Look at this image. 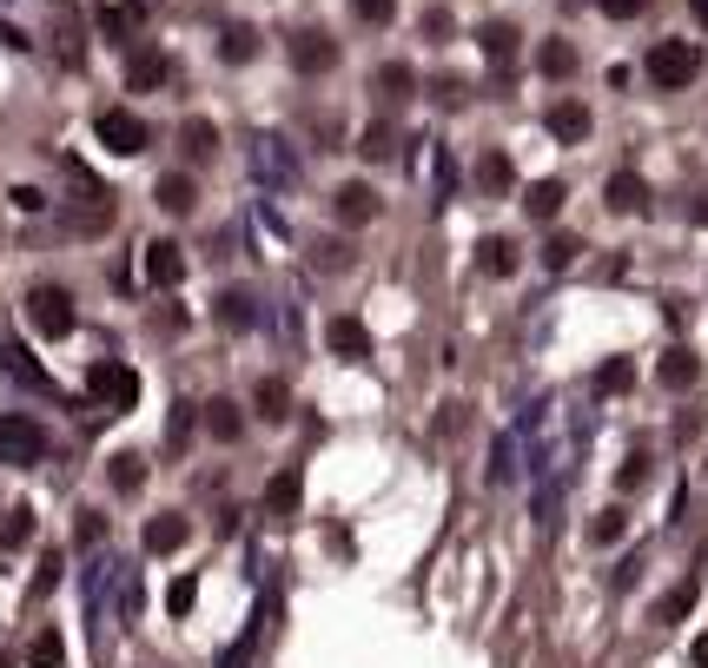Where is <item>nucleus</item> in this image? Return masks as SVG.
Here are the masks:
<instances>
[{
    "instance_id": "26",
    "label": "nucleus",
    "mask_w": 708,
    "mask_h": 668,
    "mask_svg": "<svg viewBox=\"0 0 708 668\" xmlns=\"http://www.w3.org/2000/svg\"><path fill=\"white\" fill-rule=\"evenodd\" d=\"M106 484H113L119 497H133V490H146V457H139V450H119V457L106 464Z\"/></svg>"
},
{
    "instance_id": "21",
    "label": "nucleus",
    "mask_w": 708,
    "mask_h": 668,
    "mask_svg": "<svg viewBox=\"0 0 708 668\" xmlns=\"http://www.w3.org/2000/svg\"><path fill=\"white\" fill-rule=\"evenodd\" d=\"M252 411H258L265 424H285V417H292V384H285V378H258Z\"/></svg>"
},
{
    "instance_id": "38",
    "label": "nucleus",
    "mask_w": 708,
    "mask_h": 668,
    "mask_svg": "<svg viewBox=\"0 0 708 668\" xmlns=\"http://www.w3.org/2000/svg\"><path fill=\"white\" fill-rule=\"evenodd\" d=\"M577 252H583V245H577L570 232H557V238L543 245V272H570V265H577Z\"/></svg>"
},
{
    "instance_id": "36",
    "label": "nucleus",
    "mask_w": 708,
    "mask_h": 668,
    "mask_svg": "<svg viewBox=\"0 0 708 668\" xmlns=\"http://www.w3.org/2000/svg\"><path fill=\"white\" fill-rule=\"evenodd\" d=\"M689 609H696V583H676V590L656 603V623H683Z\"/></svg>"
},
{
    "instance_id": "8",
    "label": "nucleus",
    "mask_w": 708,
    "mask_h": 668,
    "mask_svg": "<svg viewBox=\"0 0 708 668\" xmlns=\"http://www.w3.org/2000/svg\"><path fill=\"white\" fill-rule=\"evenodd\" d=\"M172 79V53L166 46H133L126 53V93H159Z\"/></svg>"
},
{
    "instance_id": "32",
    "label": "nucleus",
    "mask_w": 708,
    "mask_h": 668,
    "mask_svg": "<svg viewBox=\"0 0 708 668\" xmlns=\"http://www.w3.org/2000/svg\"><path fill=\"white\" fill-rule=\"evenodd\" d=\"M252 53H258V33H252V26H225V33H219V60H225V66H245Z\"/></svg>"
},
{
    "instance_id": "13",
    "label": "nucleus",
    "mask_w": 708,
    "mask_h": 668,
    "mask_svg": "<svg viewBox=\"0 0 708 668\" xmlns=\"http://www.w3.org/2000/svg\"><path fill=\"white\" fill-rule=\"evenodd\" d=\"M331 212H338L345 225H371V219H378V192H371L364 179H351V185L331 192Z\"/></svg>"
},
{
    "instance_id": "12",
    "label": "nucleus",
    "mask_w": 708,
    "mask_h": 668,
    "mask_svg": "<svg viewBox=\"0 0 708 668\" xmlns=\"http://www.w3.org/2000/svg\"><path fill=\"white\" fill-rule=\"evenodd\" d=\"M543 126H550V139H563V146H583V139H590V106H577V99H557V106L543 113Z\"/></svg>"
},
{
    "instance_id": "52",
    "label": "nucleus",
    "mask_w": 708,
    "mask_h": 668,
    "mask_svg": "<svg viewBox=\"0 0 708 668\" xmlns=\"http://www.w3.org/2000/svg\"><path fill=\"white\" fill-rule=\"evenodd\" d=\"M689 7H696V20H702V26H708V0H689Z\"/></svg>"
},
{
    "instance_id": "44",
    "label": "nucleus",
    "mask_w": 708,
    "mask_h": 668,
    "mask_svg": "<svg viewBox=\"0 0 708 668\" xmlns=\"http://www.w3.org/2000/svg\"><path fill=\"white\" fill-rule=\"evenodd\" d=\"M616 484H623V490H643V484H649V457H630V464L616 470Z\"/></svg>"
},
{
    "instance_id": "3",
    "label": "nucleus",
    "mask_w": 708,
    "mask_h": 668,
    "mask_svg": "<svg viewBox=\"0 0 708 668\" xmlns=\"http://www.w3.org/2000/svg\"><path fill=\"white\" fill-rule=\"evenodd\" d=\"M643 73H649L663 93H683V86L702 73V53H696L689 40H656V46H649V60H643Z\"/></svg>"
},
{
    "instance_id": "4",
    "label": "nucleus",
    "mask_w": 708,
    "mask_h": 668,
    "mask_svg": "<svg viewBox=\"0 0 708 668\" xmlns=\"http://www.w3.org/2000/svg\"><path fill=\"white\" fill-rule=\"evenodd\" d=\"M86 397H93L99 411H133V404H139V371L119 364V358H99V364L86 371Z\"/></svg>"
},
{
    "instance_id": "2",
    "label": "nucleus",
    "mask_w": 708,
    "mask_h": 668,
    "mask_svg": "<svg viewBox=\"0 0 708 668\" xmlns=\"http://www.w3.org/2000/svg\"><path fill=\"white\" fill-rule=\"evenodd\" d=\"M27 325L40 331V338H73V325H80V311H73V291L66 285H33L27 291Z\"/></svg>"
},
{
    "instance_id": "20",
    "label": "nucleus",
    "mask_w": 708,
    "mask_h": 668,
    "mask_svg": "<svg viewBox=\"0 0 708 668\" xmlns=\"http://www.w3.org/2000/svg\"><path fill=\"white\" fill-rule=\"evenodd\" d=\"M0 371H7L13 384H27V391H40V397H53V378H46V371H40V364H33V358H27L20 344H7V351H0Z\"/></svg>"
},
{
    "instance_id": "45",
    "label": "nucleus",
    "mask_w": 708,
    "mask_h": 668,
    "mask_svg": "<svg viewBox=\"0 0 708 668\" xmlns=\"http://www.w3.org/2000/svg\"><path fill=\"white\" fill-rule=\"evenodd\" d=\"M391 13H398V0H358V20H364V26H384Z\"/></svg>"
},
{
    "instance_id": "35",
    "label": "nucleus",
    "mask_w": 708,
    "mask_h": 668,
    "mask_svg": "<svg viewBox=\"0 0 708 668\" xmlns=\"http://www.w3.org/2000/svg\"><path fill=\"white\" fill-rule=\"evenodd\" d=\"M358 152H364V159H378V166H384V159H398V132H391L384 119H378V126H364V139H358Z\"/></svg>"
},
{
    "instance_id": "41",
    "label": "nucleus",
    "mask_w": 708,
    "mask_h": 668,
    "mask_svg": "<svg viewBox=\"0 0 708 668\" xmlns=\"http://www.w3.org/2000/svg\"><path fill=\"white\" fill-rule=\"evenodd\" d=\"M27 537H33V510L20 503V510H7V523H0V543H7V550H20Z\"/></svg>"
},
{
    "instance_id": "46",
    "label": "nucleus",
    "mask_w": 708,
    "mask_h": 668,
    "mask_svg": "<svg viewBox=\"0 0 708 668\" xmlns=\"http://www.w3.org/2000/svg\"><path fill=\"white\" fill-rule=\"evenodd\" d=\"M431 93H437V106H464V79H451V73H444Z\"/></svg>"
},
{
    "instance_id": "27",
    "label": "nucleus",
    "mask_w": 708,
    "mask_h": 668,
    "mask_svg": "<svg viewBox=\"0 0 708 668\" xmlns=\"http://www.w3.org/2000/svg\"><path fill=\"white\" fill-rule=\"evenodd\" d=\"M411 93H418V73H411L404 60H384V66H378V99H398V106H404Z\"/></svg>"
},
{
    "instance_id": "10",
    "label": "nucleus",
    "mask_w": 708,
    "mask_h": 668,
    "mask_svg": "<svg viewBox=\"0 0 708 668\" xmlns=\"http://www.w3.org/2000/svg\"><path fill=\"white\" fill-rule=\"evenodd\" d=\"M517 40H524V33H517L510 20H484V26H477V46H484V60H490L497 73L517 66Z\"/></svg>"
},
{
    "instance_id": "22",
    "label": "nucleus",
    "mask_w": 708,
    "mask_h": 668,
    "mask_svg": "<svg viewBox=\"0 0 708 668\" xmlns=\"http://www.w3.org/2000/svg\"><path fill=\"white\" fill-rule=\"evenodd\" d=\"M656 378H663L669 391H689V384L702 378V364H696V351H689V344H676V351H663V364H656Z\"/></svg>"
},
{
    "instance_id": "18",
    "label": "nucleus",
    "mask_w": 708,
    "mask_h": 668,
    "mask_svg": "<svg viewBox=\"0 0 708 668\" xmlns=\"http://www.w3.org/2000/svg\"><path fill=\"white\" fill-rule=\"evenodd\" d=\"M179 146H186L192 166H212V159H219V126H212V119H186V126H179Z\"/></svg>"
},
{
    "instance_id": "24",
    "label": "nucleus",
    "mask_w": 708,
    "mask_h": 668,
    "mask_svg": "<svg viewBox=\"0 0 708 668\" xmlns=\"http://www.w3.org/2000/svg\"><path fill=\"white\" fill-rule=\"evenodd\" d=\"M510 185H517V166H510L504 152H484V159H477V192H490V199H504Z\"/></svg>"
},
{
    "instance_id": "25",
    "label": "nucleus",
    "mask_w": 708,
    "mask_h": 668,
    "mask_svg": "<svg viewBox=\"0 0 708 668\" xmlns=\"http://www.w3.org/2000/svg\"><path fill=\"white\" fill-rule=\"evenodd\" d=\"M219 325L225 331H252L258 325V298L252 291H219Z\"/></svg>"
},
{
    "instance_id": "48",
    "label": "nucleus",
    "mask_w": 708,
    "mask_h": 668,
    "mask_svg": "<svg viewBox=\"0 0 708 668\" xmlns=\"http://www.w3.org/2000/svg\"><path fill=\"white\" fill-rule=\"evenodd\" d=\"M596 7H603V13H610V20H636V13H643V7H649V0H596Z\"/></svg>"
},
{
    "instance_id": "31",
    "label": "nucleus",
    "mask_w": 708,
    "mask_h": 668,
    "mask_svg": "<svg viewBox=\"0 0 708 668\" xmlns=\"http://www.w3.org/2000/svg\"><path fill=\"white\" fill-rule=\"evenodd\" d=\"M146 550H152V556L186 550V517H152V523H146Z\"/></svg>"
},
{
    "instance_id": "14",
    "label": "nucleus",
    "mask_w": 708,
    "mask_h": 668,
    "mask_svg": "<svg viewBox=\"0 0 708 668\" xmlns=\"http://www.w3.org/2000/svg\"><path fill=\"white\" fill-rule=\"evenodd\" d=\"M146 278H152L159 291H172V285L186 278V252H179L172 238H152V245H146Z\"/></svg>"
},
{
    "instance_id": "16",
    "label": "nucleus",
    "mask_w": 708,
    "mask_h": 668,
    "mask_svg": "<svg viewBox=\"0 0 708 668\" xmlns=\"http://www.w3.org/2000/svg\"><path fill=\"white\" fill-rule=\"evenodd\" d=\"M139 26H146V7H139V0H113V7H99V33H106V40L133 46Z\"/></svg>"
},
{
    "instance_id": "50",
    "label": "nucleus",
    "mask_w": 708,
    "mask_h": 668,
    "mask_svg": "<svg viewBox=\"0 0 708 668\" xmlns=\"http://www.w3.org/2000/svg\"><path fill=\"white\" fill-rule=\"evenodd\" d=\"M689 219H696V225H708V192L696 199V205H689Z\"/></svg>"
},
{
    "instance_id": "28",
    "label": "nucleus",
    "mask_w": 708,
    "mask_h": 668,
    "mask_svg": "<svg viewBox=\"0 0 708 668\" xmlns=\"http://www.w3.org/2000/svg\"><path fill=\"white\" fill-rule=\"evenodd\" d=\"M152 199H159V212H172V219H179V212H192V199H199V192H192V179H186V172H166V179L152 185Z\"/></svg>"
},
{
    "instance_id": "40",
    "label": "nucleus",
    "mask_w": 708,
    "mask_h": 668,
    "mask_svg": "<svg viewBox=\"0 0 708 668\" xmlns=\"http://www.w3.org/2000/svg\"><path fill=\"white\" fill-rule=\"evenodd\" d=\"M517 477V437H497V450H490V484H510Z\"/></svg>"
},
{
    "instance_id": "51",
    "label": "nucleus",
    "mask_w": 708,
    "mask_h": 668,
    "mask_svg": "<svg viewBox=\"0 0 708 668\" xmlns=\"http://www.w3.org/2000/svg\"><path fill=\"white\" fill-rule=\"evenodd\" d=\"M696 668H708V629L696 636Z\"/></svg>"
},
{
    "instance_id": "1",
    "label": "nucleus",
    "mask_w": 708,
    "mask_h": 668,
    "mask_svg": "<svg viewBox=\"0 0 708 668\" xmlns=\"http://www.w3.org/2000/svg\"><path fill=\"white\" fill-rule=\"evenodd\" d=\"M66 185H73V205H66V232H80V238H99V232H113V219H119V205H113V192L80 166V159H66Z\"/></svg>"
},
{
    "instance_id": "15",
    "label": "nucleus",
    "mask_w": 708,
    "mask_h": 668,
    "mask_svg": "<svg viewBox=\"0 0 708 668\" xmlns=\"http://www.w3.org/2000/svg\"><path fill=\"white\" fill-rule=\"evenodd\" d=\"M53 60L60 66H80L86 46H80V20H73V0H53Z\"/></svg>"
},
{
    "instance_id": "29",
    "label": "nucleus",
    "mask_w": 708,
    "mask_h": 668,
    "mask_svg": "<svg viewBox=\"0 0 708 668\" xmlns=\"http://www.w3.org/2000/svg\"><path fill=\"white\" fill-rule=\"evenodd\" d=\"M563 199H570V192H563V179H537V185L524 192V212H530V219H557V212H563Z\"/></svg>"
},
{
    "instance_id": "5",
    "label": "nucleus",
    "mask_w": 708,
    "mask_h": 668,
    "mask_svg": "<svg viewBox=\"0 0 708 668\" xmlns=\"http://www.w3.org/2000/svg\"><path fill=\"white\" fill-rule=\"evenodd\" d=\"M46 457V431L27 417V411H0V464L7 470H27Z\"/></svg>"
},
{
    "instance_id": "34",
    "label": "nucleus",
    "mask_w": 708,
    "mask_h": 668,
    "mask_svg": "<svg viewBox=\"0 0 708 668\" xmlns=\"http://www.w3.org/2000/svg\"><path fill=\"white\" fill-rule=\"evenodd\" d=\"M477 265H484L490 278H510V272H517V245H510V238H484V245H477Z\"/></svg>"
},
{
    "instance_id": "49",
    "label": "nucleus",
    "mask_w": 708,
    "mask_h": 668,
    "mask_svg": "<svg viewBox=\"0 0 708 668\" xmlns=\"http://www.w3.org/2000/svg\"><path fill=\"white\" fill-rule=\"evenodd\" d=\"M13 205H20V212H40V205H46V199H40V192H33V185H13Z\"/></svg>"
},
{
    "instance_id": "17",
    "label": "nucleus",
    "mask_w": 708,
    "mask_h": 668,
    "mask_svg": "<svg viewBox=\"0 0 708 668\" xmlns=\"http://www.w3.org/2000/svg\"><path fill=\"white\" fill-rule=\"evenodd\" d=\"M199 424H205V437H212V444H239V431H245V411H239L232 397H212Z\"/></svg>"
},
{
    "instance_id": "53",
    "label": "nucleus",
    "mask_w": 708,
    "mask_h": 668,
    "mask_svg": "<svg viewBox=\"0 0 708 668\" xmlns=\"http://www.w3.org/2000/svg\"><path fill=\"white\" fill-rule=\"evenodd\" d=\"M0 668H13V656H0Z\"/></svg>"
},
{
    "instance_id": "37",
    "label": "nucleus",
    "mask_w": 708,
    "mask_h": 668,
    "mask_svg": "<svg viewBox=\"0 0 708 668\" xmlns=\"http://www.w3.org/2000/svg\"><path fill=\"white\" fill-rule=\"evenodd\" d=\"M60 662H66V643H60V629H40V643H33L27 668H60Z\"/></svg>"
},
{
    "instance_id": "42",
    "label": "nucleus",
    "mask_w": 708,
    "mask_h": 668,
    "mask_svg": "<svg viewBox=\"0 0 708 668\" xmlns=\"http://www.w3.org/2000/svg\"><path fill=\"white\" fill-rule=\"evenodd\" d=\"M192 603H199V583H192V576H179V583L166 590V609H172V616L186 623V616H192Z\"/></svg>"
},
{
    "instance_id": "43",
    "label": "nucleus",
    "mask_w": 708,
    "mask_h": 668,
    "mask_svg": "<svg viewBox=\"0 0 708 668\" xmlns=\"http://www.w3.org/2000/svg\"><path fill=\"white\" fill-rule=\"evenodd\" d=\"M623 530H630V517H623V510H603V517L590 523V537H596V543H616Z\"/></svg>"
},
{
    "instance_id": "33",
    "label": "nucleus",
    "mask_w": 708,
    "mask_h": 668,
    "mask_svg": "<svg viewBox=\"0 0 708 668\" xmlns=\"http://www.w3.org/2000/svg\"><path fill=\"white\" fill-rule=\"evenodd\" d=\"M537 66H543L550 79H570V73H577V46H570V40H543V46H537Z\"/></svg>"
},
{
    "instance_id": "11",
    "label": "nucleus",
    "mask_w": 708,
    "mask_h": 668,
    "mask_svg": "<svg viewBox=\"0 0 708 668\" xmlns=\"http://www.w3.org/2000/svg\"><path fill=\"white\" fill-rule=\"evenodd\" d=\"M325 344H331V358H345V364H364V358H371V331H364L358 318H331V325H325Z\"/></svg>"
},
{
    "instance_id": "23",
    "label": "nucleus",
    "mask_w": 708,
    "mask_h": 668,
    "mask_svg": "<svg viewBox=\"0 0 708 668\" xmlns=\"http://www.w3.org/2000/svg\"><path fill=\"white\" fill-rule=\"evenodd\" d=\"M630 384H636V358H603V364H596V378H590V391H596V397H623Z\"/></svg>"
},
{
    "instance_id": "9",
    "label": "nucleus",
    "mask_w": 708,
    "mask_h": 668,
    "mask_svg": "<svg viewBox=\"0 0 708 668\" xmlns=\"http://www.w3.org/2000/svg\"><path fill=\"white\" fill-rule=\"evenodd\" d=\"M292 66H298V73H311V79H318V73H331V66H338V40H331V33H318V26L292 33Z\"/></svg>"
},
{
    "instance_id": "47",
    "label": "nucleus",
    "mask_w": 708,
    "mask_h": 668,
    "mask_svg": "<svg viewBox=\"0 0 708 668\" xmlns=\"http://www.w3.org/2000/svg\"><path fill=\"white\" fill-rule=\"evenodd\" d=\"M99 530H106V523H99L93 510H80V517H73V537H80V543H99Z\"/></svg>"
},
{
    "instance_id": "30",
    "label": "nucleus",
    "mask_w": 708,
    "mask_h": 668,
    "mask_svg": "<svg viewBox=\"0 0 708 668\" xmlns=\"http://www.w3.org/2000/svg\"><path fill=\"white\" fill-rule=\"evenodd\" d=\"M298 497H305L298 470H278V477L265 484V510H272V517H292V510H298Z\"/></svg>"
},
{
    "instance_id": "19",
    "label": "nucleus",
    "mask_w": 708,
    "mask_h": 668,
    "mask_svg": "<svg viewBox=\"0 0 708 668\" xmlns=\"http://www.w3.org/2000/svg\"><path fill=\"white\" fill-rule=\"evenodd\" d=\"M603 205H610V212H649V185H643L636 172H616V179L603 185Z\"/></svg>"
},
{
    "instance_id": "7",
    "label": "nucleus",
    "mask_w": 708,
    "mask_h": 668,
    "mask_svg": "<svg viewBox=\"0 0 708 668\" xmlns=\"http://www.w3.org/2000/svg\"><path fill=\"white\" fill-rule=\"evenodd\" d=\"M245 159H252V172H258L265 185H298V152H292L278 132H252Z\"/></svg>"
},
{
    "instance_id": "39",
    "label": "nucleus",
    "mask_w": 708,
    "mask_h": 668,
    "mask_svg": "<svg viewBox=\"0 0 708 668\" xmlns=\"http://www.w3.org/2000/svg\"><path fill=\"white\" fill-rule=\"evenodd\" d=\"M60 576H66V556H60V550H46V556H40V570H33V596H53V590H60Z\"/></svg>"
},
{
    "instance_id": "6",
    "label": "nucleus",
    "mask_w": 708,
    "mask_h": 668,
    "mask_svg": "<svg viewBox=\"0 0 708 668\" xmlns=\"http://www.w3.org/2000/svg\"><path fill=\"white\" fill-rule=\"evenodd\" d=\"M93 139H99L106 152H119V159H139L152 132H146V119H139L133 106H106V113L93 119Z\"/></svg>"
}]
</instances>
